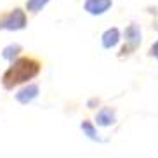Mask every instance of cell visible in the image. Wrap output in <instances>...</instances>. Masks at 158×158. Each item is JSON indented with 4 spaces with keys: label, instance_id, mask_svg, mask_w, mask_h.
Wrapping results in <instances>:
<instances>
[{
    "label": "cell",
    "instance_id": "8",
    "mask_svg": "<svg viewBox=\"0 0 158 158\" xmlns=\"http://www.w3.org/2000/svg\"><path fill=\"white\" fill-rule=\"evenodd\" d=\"M122 40V33L120 30L116 28V26H111V28H108L102 31L101 35V45L106 49V51H111V49H115L118 44H120Z\"/></svg>",
    "mask_w": 158,
    "mask_h": 158
},
{
    "label": "cell",
    "instance_id": "6",
    "mask_svg": "<svg viewBox=\"0 0 158 158\" xmlns=\"http://www.w3.org/2000/svg\"><path fill=\"white\" fill-rule=\"evenodd\" d=\"M80 130H82V134L87 137L89 141H92V143H106V137H102L99 134L98 127L94 123L92 120H89V118H84V120L80 122Z\"/></svg>",
    "mask_w": 158,
    "mask_h": 158
},
{
    "label": "cell",
    "instance_id": "4",
    "mask_svg": "<svg viewBox=\"0 0 158 158\" xmlns=\"http://www.w3.org/2000/svg\"><path fill=\"white\" fill-rule=\"evenodd\" d=\"M116 122H118V110L115 106H101L96 111V116H94V123L99 129L115 127Z\"/></svg>",
    "mask_w": 158,
    "mask_h": 158
},
{
    "label": "cell",
    "instance_id": "7",
    "mask_svg": "<svg viewBox=\"0 0 158 158\" xmlns=\"http://www.w3.org/2000/svg\"><path fill=\"white\" fill-rule=\"evenodd\" d=\"M111 5H113V0H85L84 9L90 16H101L111 9Z\"/></svg>",
    "mask_w": 158,
    "mask_h": 158
},
{
    "label": "cell",
    "instance_id": "1",
    "mask_svg": "<svg viewBox=\"0 0 158 158\" xmlns=\"http://www.w3.org/2000/svg\"><path fill=\"white\" fill-rule=\"evenodd\" d=\"M42 73V61L35 56H19L4 71L0 84L5 90H14L30 84Z\"/></svg>",
    "mask_w": 158,
    "mask_h": 158
},
{
    "label": "cell",
    "instance_id": "9",
    "mask_svg": "<svg viewBox=\"0 0 158 158\" xmlns=\"http://www.w3.org/2000/svg\"><path fill=\"white\" fill-rule=\"evenodd\" d=\"M21 52H23V45L18 44V42H12V44H9V45H5L4 49H2V57H4L5 61L12 63L14 59H18V57L21 56Z\"/></svg>",
    "mask_w": 158,
    "mask_h": 158
},
{
    "label": "cell",
    "instance_id": "12",
    "mask_svg": "<svg viewBox=\"0 0 158 158\" xmlns=\"http://www.w3.org/2000/svg\"><path fill=\"white\" fill-rule=\"evenodd\" d=\"M99 104H101V99H99V98H90L87 101V108H89V110H94V108H98Z\"/></svg>",
    "mask_w": 158,
    "mask_h": 158
},
{
    "label": "cell",
    "instance_id": "3",
    "mask_svg": "<svg viewBox=\"0 0 158 158\" xmlns=\"http://www.w3.org/2000/svg\"><path fill=\"white\" fill-rule=\"evenodd\" d=\"M28 26V18H26V12L23 9H16L9 10L7 14L0 16V30H5V31H19V30H24Z\"/></svg>",
    "mask_w": 158,
    "mask_h": 158
},
{
    "label": "cell",
    "instance_id": "5",
    "mask_svg": "<svg viewBox=\"0 0 158 158\" xmlns=\"http://www.w3.org/2000/svg\"><path fill=\"white\" fill-rule=\"evenodd\" d=\"M40 96V85L37 82H30V84L19 87L14 92V99L16 102H19L21 106H28L33 101H37Z\"/></svg>",
    "mask_w": 158,
    "mask_h": 158
},
{
    "label": "cell",
    "instance_id": "10",
    "mask_svg": "<svg viewBox=\"0 0 158 158\" xmlns=\"http://www.w3.org/2000/svg\"><path fill=\"white\" fill-rule=\"evenodd\" d=\"M49 4V0H26V10L30 14H37Z\"/></svg>",
    "mask_w": 158,
    "mask_h": 158
},
{
    "label": "cell",
    "instance_id": "11",
    "mask_svg": "<svg viewBox=\"0 0 158 158\" xmlns=\"http://www.w3.org/2000/svg\"><path fill=\"white\" fill-rule=\"evenodd\" d=\"M148 56L158 61V40L151 44V47H149V51H148Z\"/></svg>",
    "mask_w": 158,
    "mask_h": 158
},
{
    "label": "cell",
    "instance_id": "2",
    "mask_svg": "<svg viewBox=\"0 0 158 158\" xmlns=\"http://www.w3.org/2000/svg\"><path fill=\"white\" fill-rule=\"evenodd\" d=\"M143 44V31H141V26L137 23H130L125 30H123V45H122L120 52H118V57L123 59V57L132 56L137 49Z\"/></svg>",
    "mask_w": 158,
    "mask_h": 158
}]
</instances>
